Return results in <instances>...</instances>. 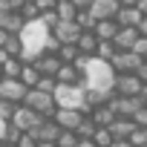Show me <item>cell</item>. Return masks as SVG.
Listing matches in <instances>:
<instances>
[{
	"mask_svg": "<svg viewBox=\"0 0 147 147\" xmlns=\"http://www.w3.org/2000/svg\"><path fill=\"white\" fill-rule=\"evenodd\" d=\"M84 81H87V90H113V81H115V72L107 61H98V58H90L87 61V69H84Z\"/></svg>",
	"mask_w": 147,
	"mask_h": 147,
	"instance_id": "1",
	"label": "cell"
},
{
	"mask_svg": "<svg viewBox=\"0 0 147 147\" xmlns=\"http://www.w3.org/2000/svg\"><path fill=\"white\" fill-rule=\"evenodd\" d=\"M52 98H55V107H61V110H81L84 115H90V107L84 101V90H78V87L58 84L55 92H52Z\"/></svg>",
	"mask_w": 147,
	"mask_h": 147,
	"instance_id": "2",
	"label": "cell"
},
{
	"mask_svg": "<svg viewBox=\"0 0 147 147\" xmlns=\"http://www.w3.org/2000/svg\"><path fill=\"white\" fill-rule=\"evenodd\" d=\"M20 104H23V107H29L32 113H38L40 118H52V115H55V110H58V107H55V98H52L49 92L35 90V87H32V90H26V95H23V101H20Z\"/></svg>",
	"mask_w": 147,
	"mask_h": 147,
	"instance_id": "3",
	"label": "cell"
},
{
	"mask_svg": "<svg viewBox=\"0 0 147 147\" xmlns=\"http://www.w3.org/2000/svg\"><path fill=\"white\" fill-rule=\"evenodd\" d=\"M81 32H84V29H78V23H75V20H58V23L49 29V38L61 46V43H75Z\"/></svg>",
	"mask_w": 147,
	"mask_h": 147,
	"instance_id": "4",
	"label": "cell"
},
{
	"mask_svg": "<svg viewBox=\"0 0 147 147\" xmlns=\"http://www.w3.org/2000/svg\"><path fill=\"white\" fill-rule=\"evenodd\" d=\"M38 121H40V115H38V113H32V110H29V107H23V104H18V107L12 110V115H9V124H12L15 130H20V133H29Z\"/></svg>",
	"mask_w": 147,
	"mask_h": 147,
	"instance_id": "5",
	"label": "cell"
},
{
	"mask_svg": "<svg viewBox=\"0 0 147 147\" xmlns=\"http://www.w3.org/2000/svg\"><path fill=\"white\" fill-rule=\"evenodd\" d=\"M144 84L133 75V72H118L115 81H113V92L115 95H141Z\"/></svg>",
	"mask_w": 147,
	"mask_h": 147,
	"instance_id": "6",
	"label": "cell"
},
{
	"mask_svg": "<svg viewBox=\"0 0 147 147\" xmlns=\"http://www.w3.org/2000/svg\"><path fill=\"white\" fill-rule=\"evenodd\" d=\"M26 95V87L18 78H0V101H9V104H20Z\"/></svg>",
	"mask_w": 147,
	"mask_h": 147,
	"instance_id": "7",
	"label": "cell"
},
{
	"mask_svg": "<svg viewBox=\"0 0 147 147\" xmlns=\"http://www.w3.org/2000/svg\"><path fill=\"white\" fill-rule=\"evenodd\" d=\"M138 63H141V58H138V55H133L130 49H118V52L110 58V66H113L115 75H118V72H133Z\"/></svg>",
	"mask_w": 147,
	"mask_h": 147,
	"instance_id": "8",
	"label": "cell"
},
{
	"mask_svg": "<svg viewBox=\"0 0 147 147\" xmlns=\"http://www.w3.org/2000/svg\"><path fill=\"white\" fill-rule=\"evenodd\" d=\"M118 9H121V6L115 3V0H92L87 12H90V15H92L95 20H113Z\"/></svg>",
	"mask_w": 147,
	"mask_h": 147,
	"instance_id": "9",
	"label": "cell"
},
{
	"mask_svg": "<svg viewBox=\"0 0 147 147\" xmlns=\"http://www.w3.org/2000/svg\"><path fill=\"white\" fill-rule=\"evenodd\" d=\"M81 118H84V113L81 110H55V115H52V121L61 127V130H75L78 124H81Z\"/></svg>",
	"mask_w": 147,
	"mask_h": 147,
	"instance_id": "10",
	"label": "cell"
},
{
	"mask_svg": "<svg viewBox=\"0 0 147 147\" xmlns=\"http://www.w3.org/2000/svg\"><path fill=\"white\" fill-rule=\"evenodd\" d=\"M32 66L40 72V75H49V78H55V72H58L61 61H58V55H55V52H40V55L32 61Z\"/></svg>",
	"mask_w": 147,
	"mask_h": 147,
	"instance_id": "11",
	"label": "cell"
},
{
	"mask_svg": "<svg viewBox=\"0 0 147 147\" xmlns=\"http://www.w3.org/2000/svg\"><path fill=\"white\" fill-rule=\"evenodd\" d=\"M118 26H127V29H136L138 26V20H141V12L136 9V6H121L118 12H115V18H113Z\"/></svg>",
	"mask_w": 147,
	"mask_h": 147,
	"instance_id": "12",
	"label": "cell"
},
{
	"mask_svg": "<svg viewBox=\"0 0 147 147\" xmlns=\"http://www.w3.org/2000/svg\"><path fill=\"white\" fill-rule=\"evenodd\" d=\"M78 78H81V72L72 66V63H61V66H58V72H55V81H58V84H63V87H75V84H78Z\"/></svg>",
	"mask_w": 147,
	"mask_h": 147,
	"instance_id": "13",
	"label": "cell"
},
{
	"mask_svg": "<svg viewBox=\"0 0 147 147\" xmlns=\"http://www.w3.org/2000/svg\"><path fill=\"white\" fill-rule=\"evenodd\" d=\"M118 29H121V26H118L115 20H95V26H92V35H95L98 40H113Z\"/></svg>",
	"mask_w": 147,
	"mask_h": 147,
	"instance_id": "14",
	"label": "cell"
},
{
	"mask_svg": "<svg viewBox=\"0 0 147 147\" xmlns=\"http://www.w3.org/2000/svg\"><path fill=\"white\" fill-rule=\"evenodd\" d=\"M113 98V90H84V101H87V107L92 110V107H104L107 101Z\"/></svg>",
	"mask_w": 147,
	"mask_h": 147,
	"instance_id": "15",
	"label": "cell"
},
{
	"mask_svg": "<svg viewBox=\"0 0 147 147\" xmlns=\"http://www.w3.org/2000/svg\"><path fill=\"white\" fill-rule=\"evenodd\" d=\"M107 130H110V136H113V138H127V136L133 133V121H130V118L115 115V118L107 124Z\"/></svg>",
	"mask_w": 147,
	"mask_h": 147,
	"instance_id": "16",
	"label": "cell"
},
{
	"mask_svg": "<svg viewBox=\"0 0 147 147\" xmlns=\"http://www.w3.org/2000/svg\"><path fill=\"white\" fill-rule=\"evenodd\" d=\"M136 38H138V32H136V29H127V26H121V29L115 32V38H113V46H115V49H133Z\"/></svg>",
	"mask_w": 147,
	"mask_h": 147,
	"instance_id": "17",
	"label": "cell"
},
{
	"mask_svg": "<svg viewBox=\"0 0 147 147\" xmlns=\"http://www.w3.org/2000/svg\"><path fill=\"white\" fill-rule=\"evenodd\" d=\"M95 46H98V38H95L92 32H81V35H78V40H75L78 55H92V52H95Z\"/></svg>",
	"mask_w": 147,
	"mask_h": 147,
	"instance_id": "18",
	"label": "cell"
},
{
	"mask_svg": "<svg viewBox=\"0 0 147 147\" xmlns=\"http://www.w3.org/2000/svg\"><path fill=\"white\" fill-rule=\"evenodd\" d=\"M38 78H40V72H38L32 63H23V66H20V72H18V81H20L26 90H32V87L38 84Z\"/></svg>",
	"mask_w": 147,
	"mask_h": 147,
	"instance_id": "19",
	"label": "cell"
},
{
	"mask_svg": "<svg viewBox=\"0 0 147 147\" xmlns=\"http://www.w3.org/2000/svg\"><path fill=\"white\" fill-rule=\"evenodd\" d=\"M90 118H92V124H95V127H107L115 115H113V110L104 104V107H92V110H90Z\"/></svg>",
	"mask_w": 147,
	"mask_h": 147,
	"instance_id": "20",
	"label": "cell"
},
{
	"mask_svg": "<svg viewBox=\"0 0 147 147\" xmlns=\"http://www.w3.org/2000/svg\"><path fill=\"white\" fill-rule=\"evenodd\" d=\"M55 15H58V20H75L78 9L72 6V0H58L55 3Z\"/></svg>",
	"mask_w": 147,
	"mask_h": 147,
	"instance_id": "21",
	"label": "cell"
},
{
	"mask_svg": "<svg viewBox=\"0 0 147 147\" xmlns=\"http://www.w3.org/2000/svg\"><path fill=\"white\" fill-rule=\"evenodd\" d=\"M20 58H6L3 63H0V78H18V72H20Z\"/></svg>",
	"mask_w": 147,
	"mask_h": 147,
	"instance_id": "22",
	"label": "cell"
},
{
	"mask_svg": "<svg viewBox=\"0 0 147 147\" xmlns=\"http://www.w3.org/2000/svg\"><path fill=\"white\" fill-rule=\"evenodd\" d=\"M0 49H3L9 58H20L23 43H20V38H18V35H6V40H3V46H0Z\"/></svg>",
	"mask_w": 147,
	"mask_h": 147,
	"instance_id": "23",
	"label": "cell"
},
{
	"mask_svg": "<svg viewBox=\"0 0 147 147\" xmlns=\"http://www.w3.org/2000/svg\"><path fill=\"white\" fill-rule=\"evenodd\" d=\"M115 52H118V49L113 46V40H98V46H95L92 58H98V61H107V63H110V58H113Z\"/></svg>",
	"mask_w": 147,
	"mask_h": 147,
	"instance_id": "24",
	"label": "cell"
},
{
	"mask_svg": "<svg viewBox=\"0 0 147 147\" xmlns=\"http://www.w3.org/2000/svg\"><path fill=\"white\" fill-rule=\"evenodd\" d=\"M55 55H58L61 63H72V61L78 58V49H75V43H61V46L55 49Z\"/></svg>",
	"mask_w": 147,
	"mask_h": 147,
	"instance_id": "25",
	"label": "cell"
},
{
	"mask_svg": "<svg viewBox=\"0 0 147 147\" xmlns=\"http://www.w3.org/2000/svg\"><path fill=\"white\" fill-rule=\"evenodd\" d=\"M72 133H75L78 138H92V133H95V124H92V118H90V115H84V118H81V124H78L75 130H72Z\"/></svg>",
	"mask_w": 147,
	"mask_h": 147,
	"instance_id": "26",
	"label": "cell"
},
{
	"mask_svg": "<svg viewBox=\"0 0 147 147\" xmlns=\"http://www.w3.org/2000/svg\"><path fill=\"white\" fill-rule=\"evenodd\" d=\"M3 29H6L9 35H18V32L23 29V20H20V15H18V12H9V15H6V20H3Z\"/></svg>",
	"mask_w": 147,
	"mask_h": 147,
	"instance_id": "27",
	"label": "cell"
},
{
	"mask_svg": "<svg viewBox=\"0 0 147 147\" xmlns=\"http://www.w3.org/2000/svg\"><path fill=\"white\" fill-rule=\"evenodd\" d=\"M127 141H130V147H147V127H133Z\"/></svg>",
	"mask_w": 147,
	"mask_h": 147,
	"instance_id": "28",
	"label": "cell"
},
{
	"mask_svg": "<svg viewBox=\"0 0 147 147\" xmlns=\"http://www.w3.org/2000/svg\"><path fill=\"white\" fill-rule=\"evenodd\" d=\"M110 141H113L110 130H107V127H95V133H92V144H95V147H110Z\"/></svg>",
	"mask_w": 147,
	"mask_h": 147,
	"instance_id": "29",
	"label": "cell"
},
{
	"mask_svg": "<svg viewBox=\"0 0 147 147\" xmlns=\"http://www.w3.org/2000/svg\"><path fill=\"white\" fill-rule=\"evenodd\" d=\"M75 141H78V136L72 130H61L58 138H55V147H75Z\"/></svg>",
	"mask_w": 147,
	"mask_h": 147,
	"instance_id": "30",
	"label": "cell"
},
{
	"mask_svg": "<svg viewBox=\"0 0 147 147\" xmlns=\"http://www.w3.org/2000/svg\"><path fill=\"white\" fill-rule=\"evenodd\" d=\"M75 23H78V29H84V32H92V26H95V18L84 9V12H78L75 15Z\"/></svg>",
	"mask_w": 147,
	"mask_h": 147,
	"instance_id": "31",
	"label": "cell"
},
{
	"mask_svg": "<svg viewBox=\"0 0 147 147\" xmlns=\"http://www.w3.org/2000/svg\"><path fill=\"white\" fill-rule=\"evenodd\" d=\"M18 15H20V20H23V23H29V20H38V15H40V9H38L35 3H23V9H20Z\"/></svg>",
	"mask_w": 147,
	"mask_h": 147,
	"instance_id": "32",
	"label": "cell"
},
{
	"mask_svg": "<svg viewBox=\"0 0 147 147\" xmlns=\"http://www.w3.org/2000/svg\"><path fill=\"white\" fill-rule=\"evenodd\" d=\"M55 87H58V81H55V78H49V75H40V78H38V84H35V90L49 92V95L55 92Z\"/></svg>",
	"mask_w": 147,
	"mask_h": 147,
	"instance_id": "33",
	"label": "cell"
},
{
	"mask_svg": "<svg viewBox=\"0 0 147 147\" xmlns=\"http://www.w3.org/2000/svg\"><path fill=\"white\" fill-rule=\"evenodd\" d=\"M130 52H133V55H138V58H141V61H147V38H144V35H138V38H136V43H133V49H130Z\"/></svg>",
	"mask_w": 147,
	"mask_h": 147,
	"instance_id": "34",
	"label": "cell"
},
{
	"mask_svg": "<svg viewBox=\"0 0 147 147\" xmlns=\"http://www.w3.org/2000/svg\"><path fill=\"white\" fill-rule=\"evenodd\" d=\"M15 147H38V141H35L32 133H20V138L15 141Z\"/></svg>",
	"mask_w": 147,
	"mask_h": 147,
	"instance_id": "35",
	"label": "cell"
},
{
	"mask_svg": "<svg viewBox=\"0 0 147 147\" xmlns=\"http://www.w3.org/2000/svg\"><path fill=\"white\" fill-rule=\"evenodd\" d=\"M130 121H133V127H147V110L141 107L138 113H133V118H130Z\"/></svg>",
	"mask_w": 147,
	"mask_h": 147,
	"instance_id": "36",
	"label": "cell"
},
{
	"mask_svg": "<svg viewBox=\"0 0 147 147\" xmlns=\"http://www.w3.org/2000/svg\"><path fill=\"white\" fill-rule=\"evenodd\" d=\"M133 75H136V78H138V81H141V84L147 87V61H141V63H138V66L133 69Z\"/></svg>",
	"mask_w": 147,
	"mask_h": 147,
	"instance_id": "37",
	"label": "cell"
},
{
	"mask_svg": "<svg viewBox=\"0 0 147 147\" xmlns=\"http://www.w3.org/2000/svg\"><path fill=\"white\" fill-rule=\"evenodd\" d=\"M18 104H9V101H0V118L3 121H9V115H12V110H15Z\"/></svg>",
	"mask_w": 147,
	"mask_h": 147,
	"instance_id": "38",
	"label": "cell"
},
{
	"mask_svg": "<svg viewBox=\"0 0 147 147\" xmlns=\"http://www.w3.org/2000/svg\"><path fill=\"white\" fill-rule=\"evenodd\" d=\"M32 3L43 12V9H55V3H58V0H32Z\"/></svg>",
	"mask_w": 147,
	"mask_h": 147,
	"instance_id": "39",
	"label": "cell"
},
{
	"mask_svg": "<svg viewBox=\"0 0 147 147\" xmlns=\"http://www.w3.org/2000/svg\"><path fill=\"white\" fill-rule=\"evenodd\" d=\"M23 3H26V0H6L9 12H20V9H23Z\"/></svg>",
	"mask_w": 147,
	"mask_h": 147,
	"instance_id": "40",
	"label": "cell"
},
{
	"mask_svg": "<svg viewBox=\"0 0 147 147\" xmlns=\"http://www.w3.org/2000/svg\"><path fill=\"white\" fill-rule=\"evenodd\" d=\"M9 15V6H6V0H0V29H3V20Z\"/></svg>",
	"mask_w": 147,
	"mask_h": 147,
	"instance_id": "41",
	"label": "cell"
},
{
	"mask_svg": "<svg viewBox=\"0 0 147 147\" xmlns=\"http://www.w3.org/2000/svg\"><path fill=\"white\" fill-rule=\"evenodd\" d=\"M90 3H92V0H72V6H75L78 12H84V9H90Z\"/></svg>",
	"mask_w": 147,
	"mask_h": 147,
	"instance_id": "42",
	"label": "cell"
},
{
	"mask_svg": "<svg viewBox=\"0 0 147 147\" xmlns=\"http://www.w3.org/2000/svg\"><path fill=\"white\" fill-rule=\"evenodd\" d=\"M136 9L141 12V18H147V0H136Z\"/></svg>",
	"mask_w": 147,
	"mask_h": 147,
	"instance_id": "43",
	"label": "cell"
},
{
	"mask_svg": "<svg viewBox=\"0 0 147 147\" xmlns=\"http://www.w3.org/2000/svg\"><path fill=\"white\" fill-rule=\"evenodd\" d=\"M110 147H130V141H127V138H113Z\"/></svg>",
	"mask_w": 147,
	"mask_h": 147,
	"instance_id": "44",
	"label": "cell"
},
{
	"mask_svg": "<svg viewBox=\"0 0 147 147\" xmlns=\"http://www.w3.org/2000/svg\"><path fill=\"white\" fill-rule=\"evenodd\" d=\"M75 147H95V144H92V138H78Z\"/></svg>",
	"mask_w": 147,
	"mask_h": 147,
	"instance_id": "45",
	"label": "cell"
},
{
	"mask_svg": "<svg viewBox=\"0 0 147 147\" xmlns=\"http://www.w3.org/2000/svg\"><path fill=\"white\" fill-rule=\"evenodd\" d=\"M118 6H136V0H115Z\"/></svg>",
	"mask_w": 147,
	"mask_h": 147,
	"instance_id": "46",
	"label": "cell"
},
{
	"mask_svg": "<svg viewBox=\"0 0 147 147\" xmlns=\"http://www.w3.org/2000/svg\"><path fill=\"white\" fill-rule=\"evenodd\" d=\"M6 35H9L6 29H0V46H3V40H6Z\"/></svg>",
	"mask_w": 147,
	"mask_h": 147,
	"instance_id": "47",
	"label": "cell"
},
{
	"mask_svg": "<svg viewBox=\"0 0 147 147\" xmlns=\"http://www.w3.org/2000/svg\"><path fill=\"white\" fill-rule=\"evenodd\" d=\"M38 147H55L52 141H38Z\"/></svg>",
	"mask_w": 147,
	"mask_h": 147,
	"instance_id": "48",
	"label": "cell"
},
{
	"mask_svg": "<svg viewBox=\"0 0 147 147\" xmlns=\"http://www.w3.org/2000/svg\"><path fill=\"white\" fill-rule=\"evenodd\" d=\"M6 58H9V55H6V52H3V49H0V63H3V61H6Z\"/></svg>",
	"mask_w": 147,
	"mask_h": 147,
	"instance_id": "49",
	"label": "cell"
},
{
	"mask_svg": "<svg viewBox=\"0 0 147 147\" xmlns=\"http://www.w3.org/2000/svg\"><path fill=\"white\" fill-rule=\"evenodd\" d=\"M0 147H15V144L12 141H0Z\"/></svg>",
	"mask_w": 147,
	"mask_h": 147,
	"instance_id": "50",
	"label": "cell"
},
{
	"mask_svg": "<svg viewBox=\"0 0 147 147\" xmlns=\"http://www.w3.org/2000/svg\"><path fill=\"white\" fill-rule=\"evenodd\" d=\"M144 110H147V98H144Z\"/></svg>",
	"mask_w": 147,
	"mask_h": 147,
	"instance_id": "51",
	"label": "cell"
},
{
	"mask_svg": "<svg viewBox=\"0 0 147 147\" xmlns=\"http://www.w3.org/2000/svg\"><path fill=\"white\" fill-rule=\"evenodd\" d=\"M26 3H32V0H26Z\"/></svg>",
	"mask_w": 147,
	"mask_h": 147,
	"instance_id": "52",
	"label": "cell"
}]
</instances>
